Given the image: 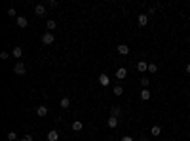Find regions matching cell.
Returning a JSON list of instances; mask_svg holds the SVG:
<instances>
[{"mask_svg":"<svg viewBox=\"0 0 190 141\" xmlns=\"http://www.w3.org/2000/svg\"><path fill=\"white\" fill-rule=\"evenodd\" d=\"M13 72H15V75H19V76H23L25 72H27V65H25L23 61H17L15 67H13Z\"/></svg>","mask_w":190,"mask_h":141,"instance_id":"6da1fadb","label":"cell"},{"mask_svg":"<svg viewBox=\"0 0 190 141\" xmlns=\"http://www.w3.org/2000/svg\"><path fill=\"white\" fill-rule=\"evenodd\" d=\"M53 34H51V33H44L42 34V44H46V46H50V44H53Z\"/></svg>","mask_w":190,"mask_h":141,"instance_id":"7a4b0ae2","label":"cell"},{"mask_svg":"<svg viewBox=\"0 0 190 141\" xmlns=\"http://www.w3.org/2000/svg\"><path fill=\"white\" fill-rule=\"evenodd\" d=\"M126 76H127V69H126V67H120V69L116 71V78H118V80H124Z\"/></svg>","mask_w":190,"mask_h":141,"instance_id":"3957f363","label":"cell"},{"mask_svg":"<svg viewBox=\"0 0 190 141\" xmlns=\"http://www.w3.org/2000/svg\"><path fill=\"white\" fill-rule=\"evenodd\" d=\"M34 13L40 15V17L46 15V6H44V4H36V6H34Z\"/></svg>","mask_w":190,"mask_h":141,"instance_id":"277c9868","label":"cell"},{"mask_svg":"<svg viewBox=\"0 0 190 141\" xmlns=\"http://www.w3.org/2000/svg\"><path fill=\"white\" fill-rule=\"evenodd\" d=\"M137 21H139V25H141V27H145V25L148 23V13H139Z\"/></svg>","mask_w":190,"mask_h":141,"instance_id":"5b68a950","label":"cell"},{"mask_svg":"<svg viewBox=\"0 0 190 141\" xmlns=\"http://www.w3.org/2000/svg\"><path fill=\"white\" fill-rule=\"evenodd\" d=\"M118 54H120V55H127V54H129V46H127V44H120V46H118Z\"/></svg>","mask_w":190,"mask_h":141,"instance_id":"8992f818","label":"cell"},{"mask_svg":"<svg viewBox=\"0 0 190 141\" xmlns=\"http://www.w3.org/2000/svg\"><path fill=\"white\" fill-rule=\"evenodd\" d=\"M12 55L15 57V59H19V57L23 55V48H21V46H15V48L12 50Z\"/></svg>","mask_w":190,"mask_h":141,"instance_id":"52a82bcc","label":"cell"},{"mask_svg":"<svg viewBox=\"0 0 190 141\" xmlns=\"http://www.w3.org/2000/svg\"><path fill=\"white\" fill-rule=\"evenodd\" d=\"M57 139H59L57 130H50V132H48V141H57Z\"/></svg>","mask_w":190,"mask_h":141,"instance_id":"ba28073f","label":"cell"},{"mask_svg":"<svg viewBox=\"0 0 190 141\" xmlns=\"http://www.w3.org/2000/svg\"><path fill=\"white\" fill-rule=\"evenodd\" d=\"M106 126H109V128H118V118H116V116H109V120H106Z\"/></svg>","mask_w":190,"mask_h":141,"instance_id":"9c48e42d","label":"cell"},{"mask_svg":"<svg viewBox=\"0 0 190 141\" xmlns=\"http://www.w3.org/2000/svg\"><path fill=\"white\" fill-rule=\"evenodd\" d=\"M109 82H110V78H109V76H106V75H105V72H103V75L99 76V84H101L103 88H105V86H109Z\"/></svg>","mask_w":190,"mask_h":141,"instance_id":"30bf717a","label":"cell"},{"mask_svg":"<svg viewBox=\"0 0 190 141\" xmlns=\"http://www.w3.org/2000/svg\"><path fill=\"white\" fill-rule=\"evenodd\" d=\"M29 25V21H27V17H23V15H19L17 17V27H21V29H25Z\"/></svg>","mask_w":190,"mask_h":141,"instance_id":"8fae6325","label":"cell"},{"mask_svg":"<svg viewBox=\"0 0 190 141\" xmlns=\"http://www.w3.org/2000/svg\"><path fill=\"white\" fill-rule=\"evenodd\" d=\"M137 71H141V72L148 71V63L146 61H139V63H137Z\"/></svg>","mask_w":190,"mask_h":141,"instance_id":"7c38bea8","label":"cell"},{"mask_svg":"<svg viewBox=\"0 0 190 141\" xmlns=\"http://www.w3.org/2000/svg\"><path fill=\"white\" fill-rule=\"evenodd\" d=\"M59 107L61 109H69L70 107V99L69 97H63V99H61V103H59Z\"/></svg>","mask_w":190,"mask_h":141,"instance_id":"4fadbf2b","label":"cell"},{"mask_svg":"<svg viewBox=\"0 0 190 141\" xmlns=\"http://www.w3.org/2000/svg\"><path fill=\"white\" fill-rule=\"evenodd\" d=\"M82 128H84V124H82L80 120H74V122H72V130H74V132H82Z\"/></svg>","mask_w":190,"mask_h":141,"instance_id":"5bb4252c","label":"cell"},{"mask_svg":"<svg viewBox=\"0 0 190 141\" xmlns=\"http://www.w3.org/2000/svg\"><path fill=\"white\" fill-rule=\"evenodd\" d=\"M141 99H143V101H148V99H150V92H148V88L141 90Z\"/></svg>","mask_w":190,"mask_h":141,"instance_id":"9a60e30c","label":"cell"},{"mask_svg":"<svg viewBox=\"0 0 190 141\" xmlns=\"http://www.w3.org/2000/svg\"><path fill=\"white\" fill-rule=\"evenodd\" d=\"M36 114H38V116H46V114H48V107L40 105V107L36 109Z\"/></svg>","mask_w":190,"mask_h":141,"instance_id":"2e32d148","label":"cell"},{"mask_svg":"<svg viewBox=\"0 0 190 141\" xmlns=\"http://www.w3.org/2000/svg\"><path fill=\"white\" fill-rule=\"evenodd\" d=\"M110 116H120V107H110Z\"/></svg>","mask_w":190,"mask_h":141,"instance_id":"e0dca14e","label":"cell"},{"mask_svg":"<svg viewBox=\"0 0 190 141\" xmlns=\"http://www.w3.org/2000/svg\"><path fill=\"white\" fill-rule=\"evenodd\" d=\"M112 92H114V95L120 97L122 93H124V88H122V86H114V90H112Z\"/></svg>","mask_w":190,"mask_h":141,"instance_id":"ac0fdd59","label":"cell"},{"mask_svg":"<svg viewBox=\"0 0 190 141\" xmlns=\"http://www.w3.org/2000/svg\"><path fill=\"white\" fill-rule=\"evenodd\" d=\"M46 27H48L50 31H53L55 27H57V23H55V21H53V19H50V21H48V23H46Z\"/></svg>","mask_w":190,"mask_h":141,"instance_id":"d6986e66","label":"cell"},{"mask_svg":"<svg viewBox=\"0 0 190 141\" xmlns=\"http://www.w3.org/2000/svg\"><path fill=\"white\" fill-rule=\"evenodd\" d=\"M160 126H152V130H150V135H160Z\"/></svg>","mask_w":190,"mask_h":141,"instance_id":"ffe728a7","label":"cell"},{"mask_svg":"<svg viewBox=\"0 0 190 141\" xmlns=\"http://www.w3.org/2000/svg\"><path fill=\"white\" fill-rule=\"evenodd\" d=\"M158 71V65L156 63H148V72H156Z\"/></svg>","mask_w":190,"mask_h":141,"instance_id":"44dd1931","label":"cell"},{"mask_svg":"<svg viewBox=\"0 0 190 141\" xmlns=\"http://www.w3.org/2000/svg\"><path fill=\"white\" fill-rule=\"evenodd\" d=\"M6 137H8L10 141H15V139H17V134H15V132H10V134L6 135Z\"/></svg>","mask_w":190,"mask_h":141,"instance_id":"7402d4cb","label":"cell"},{"mask_svg":"<svg viewBox=\"0 0 190 141\" xmlns=\"http://www.w3.org/2000/svg\"><path fill=\"white\" fill-rule=\"evenodd\" d=\"M23 141H34V137H33L30 134H25V135H23Z\"/></svg>","mask_w":190,"mask_h":141,"instance_id":"603a6c76","label":"cell"},{"mask_svg":"<svg viewBox=\"0 0 190 141\" xmlns=\"http://www.w3.org/2000/svg\"><path fill=\"white\" fill-rule=\"evenodd\" d=\"M48 6H50V8H57V0H50Z\"/></svg>","mask_w":190,"mask_h":141,"instance_id":"cb8c5ba5","label":"cell"},{"mask_svg":"<svg viewBox=\"0 0 190 141\" xmlns=\"http://www.w3.org/2000/svg\"><path fill=\"white\" fill-rule=\"evenodd\" d=\"M141 84H143V86H145V88L148 86V78H146V76H143V78H141Z\"/></svg>","mask_w":190,"mask_h":141,"instance_id":"d4e9b609","label":"cell"},{"mask_svg":"<svg viewBox=\"0 0 190 141\" xmlns=\"http://www.w3.org/2000/svg\"><path fill=\"white\" fill-rule=\"evenodd\" d=\"M120 141H135V139H133V137H131V135H124V137H122Z\"/></svg>","mask_w":190,"mask_h":141,"instance_id":"484cf974","label":"cell"},{"mask_svg":"<svg viewBox=\"0 0 190 141\" xmlns=\"http://www.w3.org/2000/svg\"><path fill=\"white\" fill-rule=\"evenodd\" d=\"M8 57H10L8 51H2V54H0V59H8Z\"/></svg>","mask_w":190,"mask_h":141,"instance_id":"4316f807","label":"cell"},{"mask_svg":"<svg viewBox=\"0 0 190 141\" xmlns=\"http://www.w3.org/2000/svg\"><path fill=\"white\" fill-rule=\"evenodd\" d=\"M8 15H12V17H13V15H15V10H13V8H10V10H8Z\"/></svg>","mask_w":190,"mask_h":141,"instance_id":"83f0119b","label":"cell"},{"mask_svg":"<svg viewBox=\"0 0 190 141\" xmlns=\"http://www.w3.org/2000/svg\"><path fill=\"white\" fill-rule=\"evenodd\" d=\"M186 72H188V75H190V63L186 65Z\"/></svg>","mask_w":190,"mask_h":141,"instance_id":"f1b7e54d","label":"cell"}]
</instances>
